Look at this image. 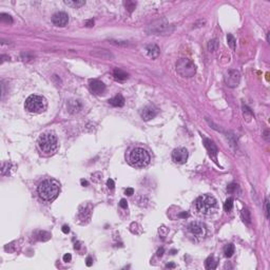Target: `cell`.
<instances>
[{"instance_id":"1","label":"cell","mask_w":270,"mask_h":270,"mask_svg":"<svg viewBox=\"0 0 270 270\" xmlns=\"http://www.w3.org/2000/svg\"><path fill=\"white\" fill-rule=\"evenodd\" d=\"M195 209L203 216H211L217 211V201L212 195L204 194L196 200Z\"/></svg>"},{"instance_id":"2","label":"cell","mask_w":270,"mask_h":270,"mask_svg":"<svg viewBox=\"0 0 270 270\" xmlns=\"http://www.w3.org/2000/svg\"><path fill=\"white\" fill-rule=\"evenodd\" d=\"M60 187L59 184L54 179H46L38 186V193L42 200L47 202L55 200L59 194Z\"/></svg>"},{"instance_id":"3","label":"cell","mask_w":270,"mask_h":270,"mask_svg":"<svg viewBox=\"0 0 270 270\" xmlns=\"http://www.w3.org/2000/svg\"><path fill=\"white\" fill-rule=\"evenodd\" d=\"M38 147L44 154H53L58 148V140L52 132L41 134L38 138Z\"/></svg>"},{"instance_id":"4","label":"cell","mask_w":270,"mask_h":270,"mask_svg":"<svg viewBox=\"0 0 270 270\" xmlns=\"http://www.w3.org/2000/svg\"><path fill=\"white\" fill-rule=\"evenodd\" d=\"M48 102L47 99L40 95H31L25 100L24 108L30 113L40 114L47 110Z\"/></svg>"},{"instance_id":"5","label":"cell","mask_w":270,"mask_h":270,"mask_svg":"<svg viewBox=\"0 0 270 270\" xmlns=\"http://www.w3.org/2000/svg\"><path fill=\"white\" fill-rule=\"evenodd\" d=\"M150 160H151L150 154L143 148H135L130 153L129 162L133 167L145 168L150 164Z\"/></svg>"},{"instance_id":"6","label":"cell","mask_w":270,"mask_h":270,"mask_svg":"<svg viewBox=\"0 0 270 270\" xmlns=\"http://www.w3.org/2000/svg\"><path fill=\"white\" fill-rule=\"evenodd\" d=\"M176 72L185 78H190L196 73V67L190 59L183 58L176 62Z\"/></svg>"},{"instance_id":"7","label":"cell","mask_w":270,"mask_h":270,"mask_svg":"<svg viewBox=\"0 0 270 270\" xmlns=\"http://www.w3.org/2000/svg\"><path fill=\"white\" fill-rule=\"evenodd\" d=\"M188 231L189 233L194 236L197 240H202L207 234V229L204 224L200 222H193L188 226Z\"/></svg>"},{"instance_id":"8","label":"cell","mask_w":270,"mask_h":270,"mask_svg":"<svg viewBox=\"0 0 270 270\" xmlns=\"http://www.w3.org/2000/svg\"><path fill=\"white\" fill-rule=\"evenodd\" d=\"M172 159L176 164L183 165L187 162L188 159V151L185 148H177L172 152Z\"/></svg>"},{"instance_id":"9","label":"cell","mask_w":270,"mask_h":270,"mask_svg":"<svg viewBox=\"0 0 270 270\" xmlns=\"http://www.w3.org/2000/svg\"><path fill=\"white\" fill-rule=\"evenodd\" d=\"M225 82L227 83L228 87H231V88L237 87L240 83V73L234 70L228 71V73L225 76Z\"/></svg>"},{"instance_id":"10","label":"cell","mask_w":270,"mask_h":270,"mask_svg":"<svg viewBox=\"0 0 270 270\" xmlns=\"http://www.w3.org/2000/svg\"><path fill=\"white\" fill-rule=\"evenodd\" d=\"M52 21L57 26H66L69 22V16L64 12H58L53 15Z\"/></svg>"},{"instance_id":"11","label":"cell","mask_w":270,"mask_h":270,"mask_svg":"<svg viewBox=\"0 0 270 270\" xmlns=\"http://www.w3.org/2000/svg\"><path fill=\"white\" fill-rule=\"evenodd\" d=\"M156 114H157V109L154 106L150 105V106H147L143 109L141 117H143L144 120H150V119L154 118V117L156 116Z\"/></svg>"},{"instance_id":"12","label":"cell","mask_w":270,"mask_h":270,"mask_svg":"<svg viewBox=\"0 0 270 270\" xmlns=\"http://www.w3.org/2000/svg\"><path fill=\"white\" fill-rule=\"evenodd\" d=\"M90 88H91L92 92L95 93L96 95H101V94L106 91V86H105V83L101 82V81H99V80H96V79L90 81Z\"/></svg>"},{"instance_id":"13","label":"cell","mask_w":270,"mask_h":270,"mask_svg":"<svg viewBox=\"0 0 270 270\" xmlns=\"http://www.w3.org/2000/svg\"><path fill=\"white\" fill-rule=\"evenodd\" d=\"M204 144H205V147H206V149H207L208 152H209L210 156H212L213 158H214V160H216L217 148H216V146H215L214 143H213L211 139L205 138L204 139Z\"/></svg>"},{"instance_id":"14","label":"cell","mask_w":270,"mask_h":270,"mask_svg":"<svg viewBox=\"0 0 270 270\" xmlns=\"http://www.w3.org/2000/svg\"><path fill=\"white\" fill-rule=\"evenodd\" d=\"M92 55L97 56V57H100V58H104V59L113 58V55H112L109 51L105 50V49H95V50L92 51Z\"/></svg>"},{"instance_id":"15","label":"cell","mask_w":270,"mask_h":270,"mask_svg":"<svg viewBox=\"0 0 270 270\" xmlns=\"http://www.w3.org/2000/svg\"><path fill=\"white\" fill-rule=\"evenodd\" d=\"M67 106H68L69 112L72 114L78 113V112L81 110V108H82V106H81V104L78 100H70Z\"/></svg>"},{"instance_id":"16","label":"cell","mask_w":270,"mask_h":270,"mask_svg":"<svg viewBox=\"0 0 270 270\" xmlns=\"http://www.w3.org/2000/svg\"><path fill=\"white\" fill-rule=\"evenodd\" d=\"M147 52H148V55L152 58H156L157 56L159 55V48L156 44H150V46L147 47Z\"/></svg>"},{"instance_id":"17","label":"cell","mask_w":270,"mask_h":270,"mask_svg":"<svg viewBox=\"0 0 270 270\" xmlns=\"http://www.w3.org/2000/svg\"><path fill=\"white\" fill-rule=\"evenodd\" d=\"M109 102L113 107H122L125 105V98L121 95H117L109 100Z\"/></svg>"},{"instance_id":"18","label":"cell","mask_w":270,"mask_h":270,"mask_svg":"<svg viewBox=\"0 0 270 270\" xmlns=\"http://www.w3.org/2000/svg\"><path fill=\"white\" fill-rule=\"evenodd\" d=\"M113 76L116 80H125V79L128 78V76L129 75H128L126 72H124V71L119 70V69H115V70L113 71Z\"/></svg>"},{"instance_id":"19","label":"cell","mask_w":270,"mask_h":270,"mask_svg":"<svg viewBox=\"0 0 270 270\" xmlns=\"http://www.w3.org/2000/svg\"><path fill=\"white\" fill-rule=\"evenodd\" d=\"M205 266H206L207 269H215L217 266V262L214 260L213 256H210V258H208L207 260H206V262H205Z\"/></svg>"},{"instance_id":"20","label":"cell","mask_w":270,"mask_h":270,"mask_svg":"<svg viewBox=\"0 0 270 270\" xmlns=\"http://www.w3.org/2000/svg\"><path fill=\"white\" fill-rule=\"evenodd\" d=\"M224 253L227 258H231L233 255V253H234V246H233V244H228V245L225 246Z\"/></svg>"},{"instance_id":"21","label":"cell","mask_w":270,"mask_h":270,"mask_svg":"<svg viewBox=\"0 0 270 270\" xmlns=\"http://www.w3.org/2000/svg\"><path fill=\"white\" fill-rule=\"evenodd\" d=\"M64 3L67 5L73 6V8H80V6L86 4V1H83V0H81V1H79V0L78 1H64Z\"/></svg>"},{"instance_id":"22","label":"cell","mask_w":270,"mask_h":270,"mask_svg":"<svg viewBox=\"0 0 270 270\" xmlns=\"http://www.w3.org/2000/svg\"><path fill=\"white\" fill-rule=\"evenodd\" d=\"M227 41H228V44H229L230 48L232 49V50H235V47H236V40H235V38L233 37L231 34H228Z\"/></svg>"},{"instance_id":"23","label":"cell","mask_w":270,"mask_h":270,"mask_svg":"<svg viewBox=\"0 0 270 270\" xmlns=\"http://www.w3.org/2000/svg\"><path fill=\"white\" fill-rule=\"evenodd\" d=\"M217 48H218V42H217V40H215V39L210 40L209 42H208V49H209L210 52H214V51H216Z\"/></svg>"},{"instance_id":"24","label":"cell","mask_w":270,"mask_h":270,"mask_svg":"<svg viewBox=\"0 0 270 270\" xmlns=\"http://www.w3.org/2000/svg\"><path fill=\"white\" fill-rule=\"evenodd\" d=\"M232 207H233V200H232V198H228V200L226 201V202H225V204H224L225 211L230 212L231 210H232Z\"/></svg>"},{"instance_id":"25","label":"cell","mask_w":270,"mask_h":270,"mask_svg":"<svg viewBox=\"0 0 270 270\" xmlns=\"http://www.w3.org/2000/svg\"><path fill=\"white\" fill-rule=\"evenodd\" d=\"M243 113H244V117H245L247 120H250V118H252V112L248 107L244 106L243 108Z\"/></svg>"},{"instance_id":"26","label":"cell","mask_w":270,"mask_h":270,"mask_svg":"<svg viewBox=\"0 0 270 270\" xmlns=\"http://www.w3.org/2000/svg\"><path fill=\"white\" fill-rule=\"evenodd\" d=\"M0 19H1V21H3V22L5 23H13V19L12 17H11L10 15H8V14H1L0 15Z\"/></svg>"},{"instance_id":"27","label":"cell","mask_w":270,"mask_h":270,"mask_svg":"<svg viewBox=\"0 0 270 270\" xmlns=\"http://www.w3.org/2000/svg\"><path fill=\"white\" fill-rule=\"evenodd\" d=\"M125 4H126V8L128 9V11H129V12H132V11L135 9V6H136V3L132 2V1H127Z\"/></svg>"},{"instance_id":"28","label":"cell","mask_w":270,"mask_h":270,"mask_svg":"<svg viewBox=\"0 0 270 270\" xmlns=\"http://www.w3.org/2000/svg\"><path fill=\"white\" fill-rule=\"evenodd\" d=\"M227 190H228V192H229V193H233V192H235L237 190V185L236 184L229 185V186H228V188H227Z\"/></svg>"},{"instance_id":"29","label":"cell","mask_w":270,"mask_h":270,"mask_svg":"<svg viewBox=\"0 0 270 270\" xmlns=\"http://www.w3.org/2000/svg\"><path fill=\"white\" fill-rule=\"evenodd\" d=\"M107 186H108L109 189H114V187H115V183H114L113 179H108V182H107Z\"/></svg>"},{"instance_id":"30","label":"cell","mask_w":270,"mask_h":270,"mask_svg":"<svg viewBox=\"0 0 270 270\" xmlns=\"http://www.w3.org/2000/svg\"><path fill=\"white\" fill-rule=\"evenodd\" d=\"M268 205H269L268 200H266L265 201V214H266V217L269 218V208H268Z\"/></svg>"},{"instance_id":"31","label":"cell","mask_w":270,"mask_h":270,"mask_svg":"<svg viewBox=\"0 0 270 270\" xmlns=\"http://www.w3.org/2000/svg\"><path fill=\"white\" fill-rule=\"evenodd\" d=\"M71 260H72V255L70 254V253H67V254L63 255V262H71Z\"/></svg>"},{"instance_id":"32","label":"cell","mask_w":270,"mask_h":270,"mask_svg":"<svg viewBox=\"0 0 270 270\" xmlns=\"http://www.w3.org/2000/svg\"><path fill=\"white\" fill-rule=\"evenodd\" d=\"M119 206H120L121 208H124V209H126L127 207H128V204H127V201L126 200H121L120 203H119Z\"/></svg>"},{"instance_id":"33","label":"cell","mask_w":270,"mask_h":270,"mask_svg":"<svg viewBox=\"0 0 270 270\" xmlns=\"http://www.w3.org/2000/svg\"><path fill=\"white\" fill-rule=\"evenodd\" d=\"M86 264L88 267H90V266H92V264H93V260H92L91 256H88L87 258V261H86Z\"/></svg>"},{"instance_id":"34","label":"cell","mask_w":270,"mask_h":270,"mask_svg":"<svg viewBox=\"0 0 270 270\" xmlns=\"http://www.w3.org/2000/svg\"><path fill=\"white\" fill-rule=\"evenodd\" d=\"M134 193V190L132 189V188H128V189H126V194L129 195V196H131L132 194Z\"/></svg>"},{"instance_id":"35","label":"cell","mask_w":270,"mask_h":270,"mask_svg":"<svg viewBox=\"0 0 270 270\" xmlns=\"http://www.w3.org/2000/svg\"><path fill=\"white\" fill-rule=\"evenodd\" d=\"M62 232L66 233V234L70 232V228H69V226H67V225H64V226H63V227H62Z\"/></svg>"},{"instance_id":"36","label":"cell","mask_w":270,"mask_h":270,"mask_svg":"<svg viewBox=\"0 0 270 270\" xmlns=\"http://www.w3.org/2000/svg\"><path fill=\"white\" fill-rule=\"evenodd\" d=\"M86 24H87V26L91 28V26H93V25H94V21L93 20H89V21H87V22H86Z\"/></svg>"},{"instance_id":"37","label":"cell","mask_w":270,"mask_h":270,"mask_svg":"<svg viewBox=\"0 0 270 270\" xmlns=\"http://www.w3.org/2000/svg\"><path fill=\"white\" fill-rule=\"evenodd\" d=\"M164 251H165L164 248H160V249L157 251V256H162V255L164 254Z\"/></svg>"},{"instance_id":"38","label":"cell","mask_w":270,"mask_h":270,"mask_svg":"<svg viewBox=\"0 0 270 270\" xmlns=\"http://www.w3.org/2000/svg\"><path fill=\"white\" fill-rule=\"evenodd\" d=\"M80 183H81V185H82L83 187H86V186H88V182H87L86 179H81Z\"/></svg>"},{"instance_id":"39","label":"cell","mask_w":270,"mask_h":270,"mask_svg":"<svg viewBox=\"0 0 270 270\" xmlns=\"http://www.w3.org/2000/svg\"><path fill=\"white\" fill-rule=\"evenodd\" d=\"M175 265L173 264V263H171V264H168V265L166 266V268H174Z\"/></svg>"},{"instance_id":"40","label":"cell","mask_w":270,"mask_h":270,"mask_svg":"<svg viewBox=\"0 0 270 270\" xmlns=\"http://www.w3.org/2000/svg\"><path fill=\"white\" fill-rule=\"evenodd\" d=\"M179 216H180V217H187L188 216V213L184 212V213H182V214H179Z\"/></svg>"},{"instance_id":"41","label":"cell","mask_w":270,"mask_h":270,"mask_svg":"<svg viewBox=\"0 0 270 270\" xmlns=\"http://www.w3.org/2000/svg\"><path fill=\"white\" fill-rule=\"evenodd\" d=\"M74 247H75V249H79V248H80V244H79V243H76Z\"/></svg>"}]
</instances>
